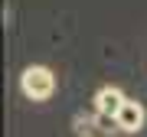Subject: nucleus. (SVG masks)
<instances>
[{"label": "nucleus", "mask_w": 147, "mask_h": 137, "mask_svg": "<svg viewBox=\"0 0 147 137\" xmlns=\"http://www.w3.org/2000/svg\"><path fill=\"white\" fill-rule=\"evenodd\" d=\"M20 91H23L30 101H49L53 91H56V75H53V68H46V65H30V68H23V75H20Z\"/></svg>", "instance_id": "obj_1"}, {"label": "nucleus", "mask_w": 147, "mask_h": 137, "mask_svg": "<svg viewBox=\"0 0 147 137\" xmlns=\"http://www.w3.org/2000/svg\"><path fill=\"white\" fill-rule=\"evenodd\" d=\"M124 91L118 88V85H105V88L95 91V111H98V118H108V121H115L121 105H124Z\"/></svg>", "instance_id": "obj_2"}, {"label": "nucleus", "mask_w": 147, "mask_h": 137, "mask_svg": "<svg viewBox=\"0 0 147 137\" xmlns=\"http://www.w3.org/2000/svg\"><path fill=\"white\" fill-rule=\"evenodd\" d=\"M144 121H147V111H144L141 101H134V98H127L124 105H121L118 118H115V124H118L124 134H137V131L144 127Z\"/></svg>", "instance_id": "obj_3"}, {"label": "nucleus", "mask_w": 147, "mask_h": 137, "mask_svg": "<svg viewBox=\"0 0 147 137\" xmlns=\"http://www.w3.org/2000/svg\"><path fill=\"white\" fill-rule=\"evenodd\" d=\"M92 118H85V114H75V131H79V134H88L92 131Z\"/></svg>", "instance_id": "obj_4"}]
</instances>
